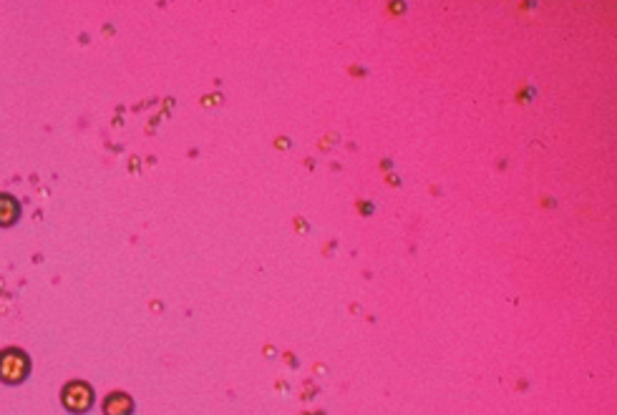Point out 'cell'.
Returning <instances> with one entry per match:
<instances>
[{
	"instance_id": "cell-4",
	"label": "cell",
	"mask_w": 617,
	"mask_h": 415,
	"mask_svg": "<svg viewBox=\"0 0 617 415\" xmlns=\"http://www.w3.org/2000/svg\"><path fill=\"white\" fill-rule=\"evenodd\" d=\"M21 214V206L13 197L8 194H0V227H10Z\"/></svg>"
},
{
	"instance_id": "cell-1",
	"label": "cell",
	"mask_w": 617,
	"mask_h": 415,
	"mask_svg": "<svg viewBox=\"0 0 617 415\" xmlns=\"http://www.w3.org/2000/svg\"><path fill=\"white\" fill-rule=\"evenodd\" d=\"M28 368H31V362L21 350L0 353V380L3 382H21L28 375Z\"/></svg>"
},
{
	"instance_id": "cell-3",
	"label": "cell",
	"mask_w": 617,
	"mask_h": 415,
	"mask_svg": "<svg viewBox=\"0 0 617 415\" xmlns=\"http://www.w3.org/2000/svg\"><path fill=\"white\" fill-rule=\"evenodd\" d=\"M103 410H106V415H131V410H134V403H131L129 395L114 393V395H109V400H106Z\"/></svg>"
},
{
	"instance_id": "cell-2",
	"label": "cell",
	"mask_w": 617,
	"mask_h": 415,
	"mask_svg": "<svg viewBox=\"0 0 617 415\" xmlns=\"http://www.w3.org/2000/svg\"><path fill=\"white\" fill-rule=\"evenodd\" d=\"M94 403V393L88 388L86 382H68L63 388V405H66L71 413H86Z\"/></svg>"
}]
</instances>
